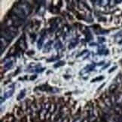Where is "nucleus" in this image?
I'll list each match as a JSON object with an SVG mask.
<instances>
[{"label":"nucleus","instance_id":"1","mask_svg":"<svg viewBox=\"0 0 122 122\" xmlns=\"http://www.w3.org/2000/svg\"><path fill=\"white\" fill-rule=\"evenodd\" d=\"M13 92H14V88H12V90H11V91H9V92H8L5 93V98H8V97H10L12 95Z\"/></svg>","mask_w":122,"mask_h":122}]
</instances>
